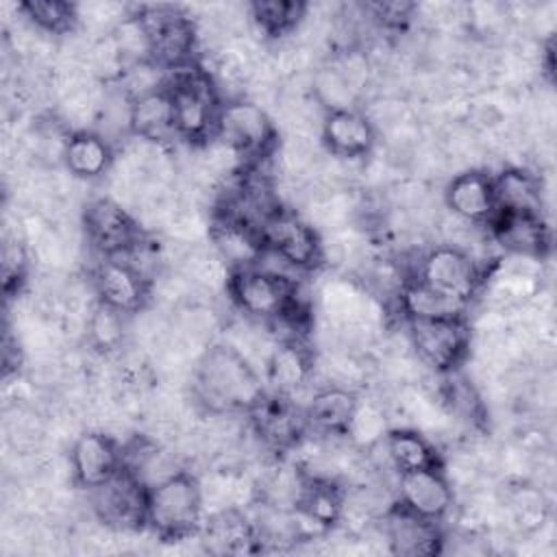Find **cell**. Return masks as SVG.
I'll list each match as a JSON object with an SVG mask.
<instances>
[{
	"instance_id": "obj_11",
	"label": "cell",
	"mask_w": 557,
	"mask_h": 557,
	"mask_svg": "<svg viewBox=\"0 0 557 557\" xmlns=\"http://www.w3.org/2000/svg\"><path fill=\"white\" fill-rule=\"evenodd\" d=\"M91 285L98 302L124 315L141 311L150 298V278L124 255L100 257L91 274Z\"/></svg>"
},
{
	"instance_id": "obj_30",
	"label": "cell",
	"mask_w": 557,
	"mask_h": 557,
	"mask_svg": "<svg viewBox=\"0 0 557 557\" xmlns=\"http://www.w3.org/2000/svg\"><path fill=\"white\" fill-rule=\"evenodd\" d=\"M509 509L516 520V524L524 531H535L542 529V524L548 518V500L544 492L535 485L520 483L513 487L511 498H509Z\"/></svg>"
},
{
	"instance_id": "obj_5",
	"label": "cell",
	"mask_w": 557,
	"mask_h": 557,
	"mask_svg": "<svg viewBox=\"0 0 557 557\" xmlns=\"http://www.w3.org/2000/svg\"><path fill=\"white\" fill-rule=\"evenodd\" d=\"M213 139L224 144L246 170L257 168L278 148L276 128L268 111L244 98L222 104Z\"/></svg>"
},
{
	"instance_id": "obj_1",
	"label": "cell",
	"mask_w": 557,
	"mask_h": 557,
	"mask_svg": "<svg viewBox=\"0 0 557 557\" xmlns=\"http://www.w3.org/2000/svg\"><path fill=\"white\" fill-rule=\"evenodd\" d=\"M265 385L250 361L233 346H209L194 370V396L215 416L248 413L265 394Z\"/></svg>"
},
{
	"instance_id": "obj_12",
	"label": "cell",
	"mask_w": 557,
	"mask_h": 557,
	"mask_svg": "<svg viewBox=\"0 0 557 557\" xmlns=\"http://www.w3.org/2000/svg\"><path fill=\"white\" fill-rule=\"evenodd\" d=\"M383 540L387 550L400 557H431L444 550V533L440 522L418 516L394 500L383 513Z\"/></svg>"
},
{
	"instance_id": "obj_14",
	"label": "cell",
	"mask_w": 557,
	"mask_h": 557,
	"mask_svg": "<svg viewBox=\"0 0 557 557\" xmlns=\"http://www.w3.org/2000/svg\"><path fill=\"white\" fill-rule=\"evenodd\" d=\"M124 468V448L102 431L81 433L70 450L74 483L87 492L104 485Z\"/></svg>"
},
{
	"instance_id": "obj_25",
	"label": "cell",
	"mask_w": 557,
	"mask_h": 557,
	"mask_svg": "<svg viewBox=\"0 0 557 557\" xmlns=\"http://www.w3.org/2000/svg\"><path fill=\"white\" fill-rule=\"evenodd\" d=\"M398 307L405 320H442L466 315V305L426 287L416 278H405L398 289Z\"/></svg>"
},
{
	"instance_id": "obj_2",
	"label": "cell",
	"mask_w": 557,
	"mask_h": 557,
	"mask_svg": "<svg viewBox=\"0 0 557 557\" xmlns=\"http://www.w3.org/2000/svg\"><path fill=\"white\" fill-rule=\"evenodd\" d=\"M163 85L172 100L174 135L196 146L209 144L224 104L209 72L191 63L170 70Z\"/></svg>"
},
{
	"instance_id": "obj_16",
	"label": "cell",
	"mask_w": 557,
	"mask_h": 557,
	"mask_svg": "<svg viewBox=\"0 0 557 557\" xmlns=\"http://www.w3.org/2000/svg\"><path fill=\"white\" fill-rule=\"evenodd\" d=\"M320 141L337 159L355 161L368 157L376 146L374 122L357 107L324 111L320 122Z\"/></svg>"
},
{
	"instance_id": "obj_22",
	"label": "cell",
	"mask_w": 557,
	"mask_h": 557,
	"mask_svg": "<svg viewBox=\"0 0 557 557\" xmlns=\"http://www.w3.org/2000/svg\"><path fill=\"white\" fill-rule=\"evenodd\" d=\"M113 146L102 133L78 128L67 135L61 163L74 178L96 181L113 168Z\"/></svg>"
},
{
	"instance_id": "obj_15",
	"label": "cell",
	"mask_w": 557,
	"mask_h": 557,
	"mask_svg": "<svg viewBox=\"0 0 557 557\" xmlns=\"http://www.w3.org/2000/svg\"><path fill=\"white\" fill-rule=\"evenodd\" d=\"M485 226L487 235L513 257L544 259L550 252V228L544 215L496 209Z\"/></svg>"
},
{
	"instance_id": "obj_23",
	"label": "cell",
	"mask_w": 557,
	"mask_h": 557,
	"mask_svg": "<svg viewBox=\"0 0 557 557\" xmlns=\"http://www.w3.org/2000/svg\"><path fill=\"white\" fill-rule=\"evenodd\" d=\"M128 131L144 141H165L174 135L172 100L165 85L128 100Z\"/></svg>"
},
{
	"instance_id": "obj_13",
	"label": "cell",
	"mask_w": 557,
	"mask_h": 557,
	"mask_svg": "<svg viewBox=\"0 0 557 557\" xmlns=\"http://www.w3.org/2000/svg\"><path fill=\"white\" fill-rule=\"evenodd\" d=\"M255 435L274 450H289L298 446L307 433L305 409L296 405L294 396L265 389L261 400L246 413Z\"/></svg>"
},
{
	"instance_id": "obj_24",
	"label": "cell",
	"mask_w": 557,
	"mask_h": 557,
	"mask_svg": "<svg viewBox=\"0 0 557 557\" xmlns=\"http://www.w3.org/2000/svg\"><path fill=\"white\" fill-rule=\"evenodd\" d=\"M383 450L396 476L424 468H444V459L433 442L416 429L387 431L383 435Z\"/></svg>"
},
{
	"instance_id": "obj_18",
	"label": "cell",
	"mask_w": 557,
	"mask_h": 557,
	"mask_svg": "<svg viewBox=\"0 0 557 557\" xmlns=\"http://www.w3.org/2000/svg\"><path fill=\"white\" fill-rule=\"evenodd\" d=\"M444 205L457 220L485 226L496 211L494 176L485 170H466L455 174L444 189Z\"/></svg>"
},
{
	"instance_id": "obj_7",
	"label": "cell",
	"mask_w": 557,
	"mask_h": 557,
	"mask_svg": "<svg viewBox=\"0 0 557 557\" xmlns=\"http://www.w3.org/2000/svg\"><path fill=\"white\" fill-rule=\"evenodd\" d=\"M261 250L278 259L292 272H311L324 261V244L318 231L289 209L272 211L259 226Z\"/></svg>"
},
{
	"instance_id": "obj_4",
	"label": "cell",
	"mask_w": 557,
	"mask_h": 557,
	"mask_svg": "<svg viewBox=\"0 0 557 557\" xmlns=\"http://www.w3.org/2000/svg\"><path fill=\"white\" fill-rule=\"evenodd\" d=\"M148 50V61L159 70H176L194 63L198 50L196 22L170 4L139 7L135 15Z\"/></svg>"
},
{
	"instance_id": "obj_17",
	"label": "cell",
	"mask_w": 557,
	"mask_h": 557,
	"mask_svg": "<svg viewBox=\"0 0 557 557\" xmlns=\"http://www.w3.org/2000/svg\"><path fill=\"white\" fill-rule=\"evenodd\" d=\"M409 511L442 522L455 503L453 483L444 468H424L398 474V498Z\"/></svg>"
},
{
	"instance_id": "obj_32",
	"label": "cell",
	"mask_w": 557,
	"mask_h": 557,
	"mask_svg": "<svg viewBox=\"0 0 557 557\" xmlns=\"http://www.w3.org/2000/svg\"><path fill=\"white\" fill-rule=\"evenodd\" d=\"M366 11H370L372 20L387 28V30H403L413 17L416 4L411 2H372L366 4Z\"/></svg>"
},
{
	"instance_id": "obj_21",
	"label": "cell",
	"mask_w": 557,
	"mask_h": 557,
	"mask_svg": "<svg viewBox=\"0 0 557 557\" xmlns=\"http://www.w3.org/2000/svg\"><path fill=\"white\" fill-rule=\"evenodd\" d=\"M313 376V352L305 339H278L265 357L268 389L294 396Z\"/></svg>"
},
{
	"instance_id": "obj_28",
	"label": "cell",
	"mask_w": 557,
	"mask_h": 557,
	"mask_svg": "<svg viewBox=\"0 0 557 557\" xmlns=\"http://www.w3.org/2000/svg\"><path fill=\"white\" fill-rule=\"evenodd\" d=\"M20 13L35 24L37 28L52 33V35H65L76 28L81 22L78 4L61 2V0H26L20 7Z\"/></svg>"
},
{
	"instance_id": "obj_19",
	"label": "cell",
	"mask_w": 557,
	"mask_h": 557,
	"mask_svg": "<svg viewBox=\"0 0 557 557\" xmlns=\"http://www.w3.org/2000/svg\"><path fill=\"white\" fill-rule=\"evenodd\" d=\"M359 403L361 398L355 389H348L337 383L318 389L302 407L307 433L324 437L350 435V426L359 409Z\"/></svg>"
},
{
	"instance_id": "obj_31",
	"label": "cell",
	"mask_w": 557,
	"mask_h": 557,
	"mask_svg": "<svg viewBox=\"0 0 557 557\" xmlns=\"http://www.w3.org/2000/svg\"><path fill=\"white\" fill-rule=\"evenodd\" d=\"M28 272V250L20 239H9L2 250V278L4 292L11 294L13 285H22Z\"/></svg>"
},
{
	"instance_id": "obj_20",
	"label": "cell",
	"mask_w": 557,
	"mask_h": 557,
	"mask_svg": "<svg viewBox=\"0 0 557 557\" xmlns=\"http://www.w3.org/2000/svg\"><path fill=\"white\" fill-rule=\"evenodd\" d=\"M198 535L205 548L213 555H239L259 546L252 520L235 505H226L205 516Z\"/></svg>"
},
{
	"instance_id": "obj_8",
	"label": "cell",
	"mask_w": 557,
	"mask_h": 557,
	"mask_svg": "<svg viewBox=\"0 0 557 557\" xmlns=\"http://www.w3.org/2000/svg\"><path fill=\"white\" fill-rule=\"evenodd\" d=\"M409 344L418 359L440 374L455 372L470 352L466 315L442 320H405Z\"/></svg>"
},
{
	"instance_id": "obj_27",
	"label": "cell",
	"mask_w": 557,
	"mask_h": 557,
	"mask_svg": "<svg viewBox=\"0 0 557 557\" xmlns=\"http://www.w3.org/2000/svg\"><path fill=\"white\" fill-rule=\"evenodd\" d=\"M309 4L300 0H255L248 4L252 24L268 37L278 39L296 30L305 20Z\"/></svg>"
},
{
	"instance_id": "obj_10",
	"label": "cell",
	"mask_w": 557,
	"mask_h": 557,
	"mask_svg": "<svg viewBox=\"0 0 557 557\" xmlns=\"http://www.w3.org/2000/svg\"><path fill=\"white\" fill-rule=\"evenodd\" d=\"M83 231L100 257H120L139 246L146 237L139 222L109 196L91 198L83 209Z\"/></svg>"
},
{
	"instance_id": "obj_26",
	"label": "cell",
	"mask_w": 557,
	"mask_h": 557,
	"mask_svg": "<svg viewBox=\"0 0 557 557\" xmlns=\"http://www.w3.org/2000/svg\"><path fill=\"white\" fill-rule=\"evenodd\" d=\"M494 194L496 209L544 215L542 185L540 178H535L531 172L520 168L503 170L498 176H494Z\"/></svg>"
},
{
	"instance_id": "obj_3",
	"label": "cell",
	"mask_w": 557,
	"mask_h": 557,
	"mask_svg": "<svg viewBox=\"0 0 557 557\" xmlns=\"http://www.w3.org/2000/svg\"><path fill=\"white\" fill-rule=\"evenodd\" d=\"M205 520L202 483L187 470H176L148 490V529L163 542L198 535Z\"/></svg>"
},
{
	"instance_id": "obj_9",
	"label": "cell",
	"mask_w": 557,
	"mask_h": 557,
	"mask_svg": "<svg viewBox=\"0 0 557 557\" xmlns=\"http://www.w3.org/2000/svg\"><path fill=\"white\" fill-rule=\"evenodd\" d=\"M148 485L122 468L111 481L91 490L96 518L115 531H139L148 527Z\"/></svg>"
},
{
	"instance_id": "obj_6",
	"label": "cell",
	"mask_w": 557,
	"mask_h": 557,
	"mask_svg": "<svg viewBox=\"0 0 557 557\" xmlns=\"http://www.w3.org/2000/svg\"><path fill=\"white\" fill-rule=\"evenodd\" d=\"M409 278L468 307L485 283V270L466 248L440 244L418 259V268Z\"/></svg>"
},
{
	"instance_id": "obj_29",
	"label": "cell",
	"mask_w": 557,
	"mask_h": 557,
	"mask_svg": "<svg viewBox=\"0 0 557 557\" xmlns=\"http://www.w3.org/2000/svg\"><path fill=\"white\" fill-rule=\"evenodd\" d=\"M126 318L128 315L96 300L91 313L87 315V342L102 352L120 348L126 335Z\"/></svg>"
}]
</instances>
